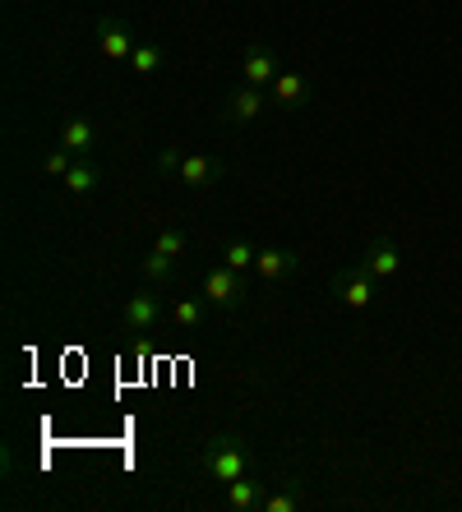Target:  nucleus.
<instances>
[{
  "instance_id": "nucleus-1",
  "label": "nucleus",
  "mask_w": 462,
  "mask_h": 512,
  "mask_svg": "<svg viewBox=\"0 0 462 512\" xmlns=\"http://www.w3.org/2000/svg\"><path fill=\"white\" fill-rule=\"evenodd\" d=\"M199 471L213 476L218 485H227V480H236V476H250V471H255V448H250V439L236 434V429L213 434V439L199 448Z\"/></svg>"
},
{
  "instance_id": "nucleus-2",
  "label": "nucleus",
  "mask_w": 462,
  "mask_h": 512,
  "mask_svg": "<svg viewBox=\"0 0 462 512\" xmlns=\"http://www.w3.org/2000/svg\"><path fill=\"white\" fill-rule=\"evenodd\" d=\"M333 296H338V305H347V310L365 314V310H375L379 282H375L370 273H365L361 263H352V268H342V273L333 277Z\"/></svg>"
},
{
  "instance_id": "nucleus-3",
  "label": "nucleus",
  "mask_w": 462,
  "mask_h": 512,
  "mask_svg": "<svg viewBox=\"0 0 462 512\" xmlns=\"http://www.w3.org/2000/svg\"><path fill=\"white\" fill-rule=\"evenodd\" d=\"M245 273H236V268H227V263H218V268H208L204 273V296L218 305V310H241L245 305Z\"/></svg>"
},
{
  "instance_id": "nucleus-4",
  "label": "nucleus",
  "mask_w": 462,
  "mask_h": 512,
  "mask_svg": "<svg viewBox=\"0 0 462 512\" xmlns=\"http://www.w3.org/2000/svg\"><path fill=\"white\" fill-rule=\"evenodd\" d=\"M121 319H125V328H130V333H153V328L167 319V305H162L158 291H139V296L125 300Z\"/></svg>"
},
{
  "instance_id": "nucleus-5",
  "label": "nucleus",
  "mask_w": 462,
  "mask_h": 512,
  "mask_svg": "<svg viewBox=\"0 0 462 512\" xmlns=\"http://www.w3.org/2000/svg\"><path fill=\"white\" fill-rule=\"evenodd\" d=\"M176 180H181L185 190H208V185L222 180V162L208 153H185L181 167H176Z\"/></svg>"
},
{
  "instance_id": "nucleus-6",
  "label": "nucleus",
  "mask_w": 462,
  "mask_h": 512,
  "mask_svg": "<svg viewBox=\"0 0 462 512\" xmlns=\"http://www.w3.org/2000/svg\"><path fill=\"white\" fill-rule=\"evenodd\" d=\"M134 42H139V37H134L121 19H98V51L107 60H130L134 56Z\"/></svg>"
},
{
  "instance_id": "nucleus-7",
  "label": "nucleus",
  "mask_w": 462,
  "mask_h": 512,
  "mask_svg": "<svg viewBox=\"0 0 462 512\" xmlns=\"http://www.w3.org/2000/svg\"><path fill=\"white\" fill-rule=\"evenodd\" d=\"M361 268L375 277V282H393V277H398V268H402L398 245H393V240H375V245L361 254Z\"/></svg>"
},
{
  "instance_id": "nucleus-8",
  "label": "nucleus",
  "mask_w": 462,
  "mask_h": 512,
  "mask_svg": "<svg viewBox=\"0 0 462 512\" xmlns=\"http://www.w3.org/2000/svg\"><path fill=\"white\" fill-rule=\"evenodd\" d=\"M241 70H245V84H255V88H264V84H273L282 74V65H278V56L264 47V42H255V47L245 51V60H241Z\"/></svg>"
},
{
  "instance_id": "nucleus-9",
  "label": "nucleus",
  "mask_w": 462,
  "mask_h": 512,
  "mask_svg": "<svg viewBox=\"0 0 462 512\" xmlns=\"http://www.w3.org/2000/svg\"><path fill=\"white\" fill-rule=\"evenodd\" d=\"M259 116H264V88L241 84L227 97V120L231 125H250V120H259Z\"/></svg>"
},
{
  "instance_id": "nucleus-10",
  "label": "nucleus",
  "mask_w": 462,
  "mask_h": 512,
  "mask_svg": "<svg viewBox=\"0 0 462 512\" xmlns=\"http://www.w3.org/2000/svg\"><path fill=\"white\" fill-rule=\"evenodd\" d=\"M222 503H227L231 512H255V508H264V480H255V476L227 480V494H222Z\"/></svg>"
},
{
  "instance_id": "nucleus-11",
  "label": "nucleus",
  "mask_w": 462,
  "mask_h": 512,
  "mask_svg": "<svg viewBox=\"0 0 462 512\" xmlns=\"http://www.w3.org/2000/svg\"><path fill=\"white\" fill-rule=\"evenodd\" d=\"M296 268H301V254H296V250H278V245L259 250V259H255V273L264 277V282H282V277H292Z\"/></svg>"
},
{
  "instance_id": "nucleus-12",
  "label": "nucleus",
  "mask_w": 462,
  "mask_h": 512,
  "mask_svg": "<svg viewBox=\"0 0 462 512\" xmlns=\"http://www.w3.org/2000/svg\"><path fill=\"white\" fill-rule=\"evenodd\" d=\"M61 148H70L74 157H88L93 148H98V130H93V120L84 116H70L61 125Z\"/></svg>"
},
{
  "instance_id": "nucleus-13",
  "label": "nucleus",
  "mask_w": 462,
  "mask_h": 512,
  "mask_svg": "<svg viewBox=\"0 0 462 512\" xmlns=\"http://www.w3.org/2000/svg\"><path fill=\"white\" fill-rule=\"evenodd\" d=\"M273 97H278V107H287V111L305 107V102H310V84H305V74L282 70L278 79H273Z\"/></svg>"
},
{
  "instance_id": "nucleus-14",
  "label": "nucleus",
  "mask_w": 462,
  "mask_h": 512,
  "mask_svg": "<svg viewBox=\"0 0 462 512\" xmlns=\"http://www.w3.org/2000/svg\"><path fill=\"white\" fill-rule=\"evenodd\" d=\"M102 185V171L88 162V157H74V167L65 171V190L74 194V199H84V194H93Z\"/></svg>"
},
{
  "instance_id": "nucleus-15",
  "label": "nucleus",
  "mask_w": 462,
  "mask_h": 512,
  "mask_svg": "<svg viewBox=\"0 0 462 512\" xmlns=\"http://www.w3.org/2000/svg\"><path fill=\"white\" fill-rule=\"evenodd\" d=\"M305 503L301 494V480H282V489H273V494H264V508L259 512H296Z\"/></svg>"
},
{
  "instance_id": "nucleus-16",
  "label": "nucleus",
  "mask_w": 462,
  "mask_h": 512,
  "mask_svg": "<svg viewBox=\"0 0 462 512\" xmlns=\"http://www.w3.org/2000/svg\"><path fill=\"white\" fill-rule=\"evenodd\" d=\"M171 273H176V259H171V254H162V250H153V254H144V259H139V277H144V282H153V286L171 282Z\"/></svg>"
},
{
  "instance_id": "nucleus-17",
  "label": "nucleus",
  "mask_w": 462,
  "mask_h": 512,
  "mask_svg": "<svg viewBox=\"0 0 462 512\" xmlns=\"http://www.w3.org/2000/svg\"><path fill=\"white\" fill-rule=\"evenodd\" d=\"M255 259H259V250L250 240H227V245H222V263L236 268V273H255Z\"/></svg>"
},
{
  "instance_id": "nucleus-18",
  "label": "nucleus",
  "mask_w": 462,
  "mask_h": 512,
  "mask_svg": "<svg viewBox=\"0 0 462 512\" xmlns=\"http://www.w3.org/2000/svg\"><path fill=\"white\" fill-rule=\"evenodd\" d=\"M162 47L158 42H134V56H130V65H134V74H158L162 70Z\"/></svg>"
},
{
  "instance_id": "nucleus-19",
  "label": "nucleus",
  "mask_w": 462,
  "mask_h": 512,
  "mask_svg": "<svg viewBox=\"0 0 462 512\" xmlns=\"http://www.w3.org/2000/svg\"><path fill=\"white\" fill-rule=\"evenodd\" d=\"M171 323L185 328V333H195V328H204V305L199 300H176L171 305Z\"/></svg>"
},
{
  "instance_id": "nucleus-20",
  "label": "nucleus",
  "mask_w": 462,
  "mask_h": 512,
  "mask_svg": "<svg viewBox=\"0 0 462 512\" xmlns=\"http://www.w3.org/2000/svg\"><path fill=\"white\" fill-rule=\"evenodd\" d=\"M153 250L171 254V259H181V254H185V231L181 227H162V236H158V245H153Z\"/></svg>"
},
{
  "instance_id": "nucleus-21",
  "label": "nucleus",
  "mask_w": 462,
  "mask_h": 512,
  "mask_svg": "<svg viewBox=\"0 0 462 512\" xmlns=\"http://www.w3.org/2000/svg\"><path fill=\"white\" fill-rule=\"evenodd\" d=\"M42 167H47L51 176H65V171L74 167V153H70V148H51V153H47V162H42Z\"/></svg>"
},
{
  "instance_id": "nucleus-22",
  "label": "nucleus",
  "mask_w": 462,
  "mask_h": 512,
  "mask_svg": "<svg viewBox=\"0 0 462 512\" xmlns=\"http://www.w3.org/2000/svg\"><path fill=\"white\" fill-rule=\"evenodd\" d=\"M181 157H185V153H176V148H167V153L158 157V167H162V171H171V176H176V167H181Z\"/></svg>"
}]
</instances>
